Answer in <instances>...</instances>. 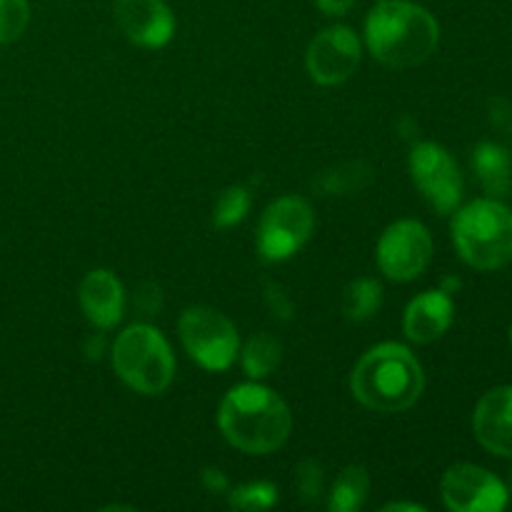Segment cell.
I'll return each instance as SVG.
<instances>
[{"label":"cell","mask_w":512,"mask_h":512,"mask_svg":"<svg viewBox=\"0 0 512 512\" xmlns=\"http://www.w3.org/2000/svg\"><path fill=\"white\" fill-rule=\"evenodd\" d=\"M438 20L410 0H380L365 20V43L375 60L390 68H415L435 53Z\"/></svg>","instance_id":"cell-1"},{"label":"cell","mask_w":512,"mask_h":512,"mask_svg":"<svg viewBox=\"0 0 512 512\" xmlns=\"http://www.w3.org/2000/svg\"><path fill=\"white\" fill-rule=\"evenodd\" d=\"M218 425L230 445L248 455H265L288 440L293 415L278 393L245 383L228 390L220 403Z\"/></svg>","instance_id":"cell-2"},{"label":"cell","mask_w":512,"mask_h":512,"mask_svg":"<svg viewBox=\"0 0 512 512\" xmlns=\"http://www.w3.org/2000/svg\"><path fill=\"white\" fill-rule=\"evenodd\" d=\"M425 388V375L418 358L398 343L370 348L350 375L355 398L378 413H403L413 408Z\"/></svg>","instance_id":"cell-3"},{"label":"cell","mask_w":512,"mask_h":512,"mask_svg":"<svg viewBox=\"0 0 512 512\" xmlns=\"http://www.w3.org/2000/svg\"><path fill=\"white\" fill-rule=\"evenodd\" d=\"M460 258L475 270H498L512 260V210L498 200H475L453 220Z\"/></svg>","instance_id":"cell-4"},{"label":"cell","mask_w":512,"mask_h":512,"mask_svg":"<svg viewBox=\"0 0 512 512\" xmlns=\"http://www.w3.org/2000/svg\"><path fill=\"white\" fill-rule=\"evenodd\" d=\"M113 368L125 385L143 395H160L170 388L175 358L168 340L150 325H130L115 338Z\"/></svg>","instance_id":"cell-5"},{"label":"cell","mask_w":512,"mask_h":512,"mask_svg":"<svg viewBox=\"0 0 512 512\" xmlns=\"http://www.w3.org/2000/svg\"><path fill=\"white\" fill-rule=\"evenodd\" d=\"M180 340L190 358L205 370H228L240 353V335L223 313L205 305H193L180 315Z\"/></svg>","instance_id":"cell-6"},{"label":"cell","mask_w":512,"mask_h":512,"mask_svg":"<svg viewBox=\"0 0 512 512\" xmlns=\"http://www.w3.org/2000/svg\"><path fill=\"white\" fill-rule=\"evenodd\" d=\"M315 228V213L300 195H283L260 218L258 253L268 263H283L293 258L310 240Z\"/></svg>","instance_id":"cell-7"},{"label":"cell","mask_w":512,"mask_h":512,"mask_svg":"<svg viewBox=\"0 0 512 512\" xmlns=\"http://www.w3.org/2000/svg\"><path fill=\"white\" fill-rule=\"evenodd\" d=\"M410 175L423 198L438 213H450L463 200V175L453 155L438 143H418L410 150Z\"/></svg>","instance_id":"cell-8"},{"label":"cell","mask_w":512,"mask_h":512,"mask_svg":"<svg viewBox=\"0 0 512 512\" xmlns=\"http://www.w3.org/2000/svg\"><path fill=\"white\" fill-rule=\"evenodd\" d=\"M433 258V238L418 220H398L378 243V265L395 283L415 280Z\"/></svg>","instance_id":"cell-9"},{"label":"cell","mask_w":512,"mask_h":512,"mask_svg":"<svg viewBox=\"0 0 512 512\" xmlns=\"http://www.w3.org/2000/svg\"><path fill=\"white\" fill-rule=\"evenodd\" d=\"M445 505L455 512H498L508 505V488L485 468L458 463L448 468L440 483Z\"/></svg>","instance_id":"cell-10"},{"label":"cell","mask_w":512,"mask_h":512,"mask_svg":"<svg viewBox=\"0 0 512 512\" xmlns=\"http://www.w3.org/2000/svg\"><path fill=\"white\" fill-rule=\"evenodd\" d=\"M360 40L345 25L325 28L308 45V73L320 85L345 83L360 65Z\"/></svg>","instance_id":"cell-11"},{"label":"cell","mask_w":512,"mask_h":512,"mask_svg":"<svg viewBox=\"0 0 512 512\" xmlns=\"http://www.w3.org/2000/svg\"><path fill=\"white\" fill-rule=\"evenodd\" d=\"M115 20L140 48H163L175 33V18L163 0H115Z\"/></svg>","instance_id":"cell-12"},{"label":"cell","mask_w":512,"mask_h":512,"mask_svg":"<svg viewBox=\"0 0 512 512\" xmlns=\"http://www.w3.org/2000/svg\"><path fill=\"white\" fill-rule=\"evenodd\" d=\"M473 430L485 450L500 458H512V385L493 388L480 398Z\"/></svg>","instance_id":"cell-13"},{"label":"cell","mask_w":512,"mask_h":512,"mask_svg":"<svg viewBox=\"0 0 512 512\" xmlns=\"http://www.w3.org/2000/svg\"><path fill=\"white\" fill-rule=\"evenodd\" d=\"M455 305L445 290H428L418 295L405 308L403 328L413 343L428 345L433 340L443 338L448 328L453 325Z\"/></svg>","instance_id":"cell-14"},{"label":"cell","mask_w":512,"mask_h":512,"mask_svg":"<svg viewBox=\"0 0 512 512\" xmlns=\"http://www.w3.org/2000/svg\"><path fill=\"white\" fill-rule=\"evenodd\" d=\"M80 305L95 328H113L123 318V285L110 270H90L80 283Z\"/></svg>","instance_id":"cell-15"},{"label":"cell","mask_w":512,"mask_h":512,"mask_svg":"<svg viewBox=\"0 0 512 512\" xmlns=\"http://www.w3.org/2000/svg\"><path fill=\"white\" fill-rule=\"evenodd\" d=\"M473 168L478 173L480 185L493 198H500L510 190L512 183V160L508 150L495 143H480L473 153Z\"/></svg>","instance_id":"cell-16"},{"label":"cell","mask_w":512,"mask_h":512,"mask_svg":"<svg viewBox=\"0 0 512 512\" xmlns=\"http://www.w3.org/2000/svg\"><path fill=\"white\" fill-rule=\"evenodd\" d=\"M370 478L363 465H348L335 480L333 490L328 495V508L333 512H355L363 508L368 498Z\"/></svg>","instance_id":"cell-17"},{"label":"cell","mask_w":512,"mask_h":512,"mask_svg":"<svg viewBox=\"0 0 512 512\" xmlns=\"http://www.w3.org/2000/svg\"><path fill=\"white\" fill-rule=\"evenodd\" d=\"M383 305V288L378 280L360 278L350 283L343 293V315L350 323H363L378 315Z\"/></svg>","instance_id":"cell-18"},{"label":"cell","mask_w":512,"mask_h":512,"mask_svg":"<svg viewBox=\"0 0 512 512\" xmlns=\"http://www.w3.org/2000/svg\"><path fill=\"white\" fill-rule=\"evenodd\" d=\"M280 360H283V345L268 333H260L255 338H250L243 350V368L255 380L268 378L270 373H275Z\"/></svg>","instance_id":"cell-19"},{"label":"cell","mask_w":512,"mask_h":512,"mask_svg":"<svg viewBox=\"0 0 512 512\" xmlns=\"http://www.w3.org/2000/svg\"><path fill=\"white\" fill-rule=\"evenodd\" d=\"M250 210V193L243 185H233V188L223 190L215 203L213 210V223L218 228H230V225H238L240 220L248 215Z\"/></svg>","instance_id":"cell-20"},{"label":"cell","mask_w":512,"mask_h":512,"mask_svg":"<svg viewBox=\"0 0 512 512\" xmlns=\"http://www.w3.org/2000/svg\"><path fill=\"white\" fill-rule=\"evenodd\" d=\"M30 20L28 0H0V45L15 43Z\"/></svg>","instance_id":"cell-21"},{"label":"cell","mask_w":512,"mask_h":512,"mask_svg":"<svg viewBox=\"0 0 512 512\" xmlns=\"http://www.w3.org/2000/svg\"><path fill=\"white\" fill-rule=\"evenodd\" d=\"M275 503H278V488L270 483H248L230 493V505L238 510H268Z\"/></svg>","instance_id":"cell-22"},{"label":"cell","mask_w":512,"mask_h":512,"mask_svg":"<svg viewBox=\"0 0 512 512\" xmlns=\"http://www.w3.org/2000/svg\"><path fill=\"white\" fill-rule=\"evenodd\" d=\"M295 485L305 503H315L323 495V468L315 460H303L295 470Z\"/></svg>","instance_id":"cell-23"},{"label":"cell","mask_w":512,"mask_h":512,"mask_svg":"<svg viewBox=\"0 0 512 512\" xmlns=\"http://www.w3.org/2000/svg\"><path fill=\"white\" fill-rule=\"evenodd\" d=\"M490 118H493L495 128L505 130V133H512V105L508 100L495 98L493 103H490Z\"/></svg>","instance_id":"cell-24"},{"label":"cell","mask_w":512,"mask_h":512,"mask_svg":"<svg viewBox=\"0 0 512 512\" xmlns=\"http://www.w3.org/2000/svg\"><path fill=\"white\" fill-rule=\"evenodd\" d=\"M138 305L145 315H153L155 310H160V290L155 285H143L138 293Z\"/></svg>","instance_id":"cell-25"},{"label":"cell","mask_w":512,"mask_h":512,"mask_svg":"<svg viewBox=\"0 0 512 512\" xmlns=\"http://www.w3.org/2000/svg\"><path fill=\"white\" fill-rule=\"evenodd\" d=\"M325 15H345L355 5V0H315Z\"/></svg>","instance_id":"cell-26"},{"label":"cell","mask_w":512,"mask_h":512,"mask_svg":"<svg viewBox=\"0 0 512 512\" xmlns=\"http://www.w3.org/2000/svg\"><path fill=\"white\" fill-rule=\"evenodd\" d=\"M203 480H205V485H208L210 490H215V493H223V490L228 488V480H225V475L220 473V470L208 468L203 473Z\"/></svg>","instance_id":"cell-27"},{"label":"cell","mask_w":512,"mask_h":512,"mask_svg":"<svg viewBox=\"0 0 512 512\" xmlns=\"http://www.w3.org/2000/svg\"><path fill=\"white\" fill-rule=\"evenodd\" d=\"M383 510H385V512H390V510H408V512H423L425 508H423V505H415V503H388V505H383Z\"/></svg>","instance_id":"cell-28"},{"label":"cell","mask_w":512,"mask_h":512,"mask_svg":"<svg viewBox=\"0 0 512 512\" xmlns=\"http://www.w3.org/2000/svg\"><path fill=\"white\" fill-rule=\"evenodd\" d=\"M510 340H512V328H510Z\"/></svg>","instance_id":"cell-29"}]
</instances>
